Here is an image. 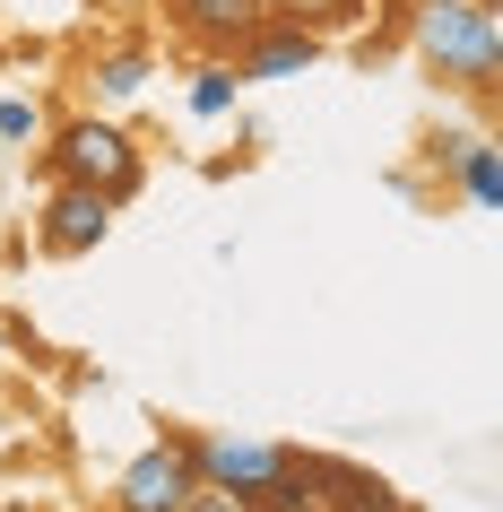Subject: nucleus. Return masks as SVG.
<instances>
[{"label":"nucleus","mask_w":503,"mask_h":512,"mask_svg":"<svg viewBox=\"0 0 503 512\" xmlns=\"http://www.w3.org/2000/svg\"><path fill=\"white\" fill-rule=\"evenodd\" d=\"M183 105H191V122H235L243 113V87H235V70L226 61H191V79H183Z\"/></svg>","instance_id":"12"},{"label":"nucleus","mask_w":503,"mask_h":512,"mask_svg":"<svg viewBox=\"0 0 503 512\" xmlns=\"http://www.w3.org/2000/svg\"><path fill=\"white\" fill-rule=\"evenodd\" d=\"M9 356H18V322H0V365H9Z\"/></svg>","instance_id":"15"},{"label":"nucleus","mask_w":503,"mask_h":512,"mask_svg":"<svg viewBox=\"0 0 503 512\" xmlns=\"http://www.w3.org/2000/svg\"><path fill=\"white\" fill-rule=\"evenodd\" d=\"M44 183H70V191H96L105 209H122V200H139V183H148V148L131 139V122L122 113H61L53 131H44Z\"/></svg>","instance_id":"2"},{"label":"nucleus","mask_w":503,"mask_h":512,"mask_svg":"<svg viewBox=\"0 0 503 512\" xmlns=\"http://www.w3.org/2000/svg\"><path fill=\"white\" fill-rule=\"evenodd\" d=\"M191 443V469H200V486L209 495H226L235 512H261L269 495H278V478H287V443H269V434H235V426H209V434H183Z\"/></svg>","instance_id":"4"},{"label":"nucleus","mask_w":503,"mask_h":512,"mask_svg":"<svg viewBox=\"0 0 503 512\" xmlns=\"http://www.w3.org/2000/svg\"><path fill=\"white\" fill-rule=\"evenodd\" d=\"M261 512H417L408 495H399L382 469H365V460H339V452H295L287 478H278V495H269Z\"/></svg>","instance_id":"3"},{"label":"nucleus","mask_w":503,"mask_h":512,"mask_svg":"<svg viewBox=\"0 0 503 512\" xmlns=\"http://www.w3.org/2000/svg\"><path fill=\"white\" fill-rule=\"evenodd\" d=\"M486 9H503V0H486Z\"/></svg>","instance_id":"16"},{"label":"nucleus","mask_w":503,"mask_h":512,"mask_svg":"<svg viewBox=\"0 0 503 512\" xmlns=\"http://www.w3.org/2000/svg\"><path fill=\"white\" fill-rule=\"evenodd\" d=\"M313 61H321L313 35H295V27H278V18H261V27L226 53V70H235V87H278V79H304Z\"/></svg>","instance_id":"8"},{"label":"nucleus","mask_w":503,"mask_h":512,"mask_svg":"<svg viewBox=\"0 0 503 512\" xmlns=\"http://www.w3.org/2000/svg\"><path fill=\"white\" fill-rule=\"evenodd\" d=\"M44 131H53V113L35 96H0V148H44Z\"/></svg>","instance_id":"13"},{"label":"nucleus","mask_w":503,"mask_h":512,"mask_svg":"<svg viewBox=\"0 0 503 512\" xmlns=\"http://www.w3.org/2000/svg\"><path fill=\"white\" fill-rule=\"evenodd\" d=\"M183 512H235V504H226V495H209V486H200V495H191Z\"/></svg>","instance_id":"14"},{"label":"nucleus","mask_w":503,"mask_h":512,"mask_svg":"<svg viewBox=\"0 0 503 512\" xmlns=\"http://www.w3.org/2000/svg\"><path fill=\"white\" fill-rule=\"evenodd\" d=\"M425 157H434V174H443L469 209H495L503 200V157H495V131H434L425 139Z\"/></svg>","instance_id":"7"},{"label":"nucleus","mask_w":503,"mask_h":512,"mask_svg":"<svg viewBox=\"0 0 503 512\" xmlns=\"http://www.w3.org/2000/svg\"><path fill=\"white\" fill-rule=\"evenodd\" d=\"M148 79H157V44H148V35H113V44H96V53H87V96H96V113L139 105V96H148Z\"/></svg>","instance_id":"9"},{"label":"nucleus","mask_w":503,"mask_h":512,"mask_svg":"<svg viewBox=\"0 0 503 512\" xmlns=\"http://www.w3.org/2000/svg\"><path fill=\"white\" fill-rule=\"evenodd\" d=\"M165 27L183 44H200L209 61H226L243 35L261 27V0H165Z\"/></svg>","instance_id":"10"},{"label":"nucleus","mask_w":503,"mask_h":512,"mask_svg":"<svg viewBox=\"0 0 503 512\" xmlns=\"http://www.w3.org/2000/svg\"><path fill=\"white\" fill-rule=\"evenodd\" d=\"M261 18L313 35V44H339V35H365L373 27V0H261Z\"/></svg>","instance_id":"11"},{"label":"nucleus","mask_w":503,"mask_h":512,"mask_svg":"<svg viewBox=\"0 0 503 512\" xmlns=\"http://www.w3.org/2000/svg\"><path fill=\"white\" fill-rule=\"evenodd\" d=\"M399 44L417 53V70L443 96H469L477 113H495V96H503V9H486V0H408Z\"/></svg>","instance_id":"1"},{"label":"nucleus","mask_w":503,"mask_h":512,"mask_svg":"<svg viewBox=\"0 0 503 512\" xmlns=\"http://www.w3.org/2000/svg\"><path fill=\"white\" fill-rule=\"evenodd\" d=\"M191 495H200V469H191L183 434H157L113 469V512H183Z\"/></svg>","instance_id":"5"},{"label":"nucleus","mask_w":503,"mask_h":512,"mask_svg":"<svg viewBox=\"0 0 503 512\" xmlns=\"http://www.w3.org/2000/svg\"><path fill=\"white\" fill-rule=\"evenodd\" d=\"M105 235H113V209L96 200V191L44 183V200H35V226H27V243L44 252V261H87Z\"/></svg>","instance_id":"6"}]
</instances>
